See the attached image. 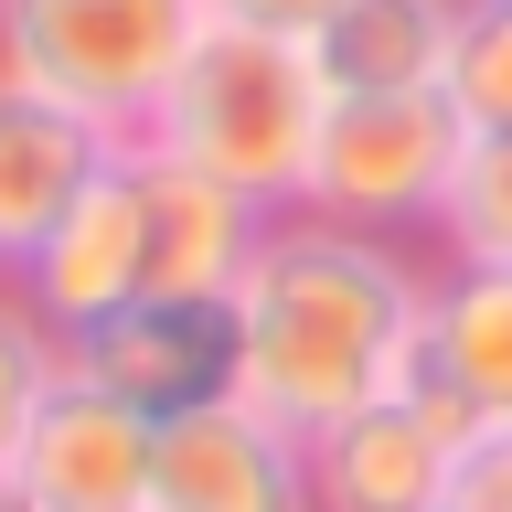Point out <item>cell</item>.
I'll list each match as a JSON object with an SVG mask.
<instances>
[{
	"mask_svg": "<svg viewBox=\"0 0 512 512\" xmlns=\"http://www.w3.org/2000/svg\"><path fill=\"white\" fill-rule=\"evenodd\" d=\"M438 470H448V427L416 395L363 406V416L310 438V502L320 512H438Z\"/></svg>",
	"mask_w": 512,
	"mask_h": 512,
	"instance_id": "10",
	"label": "cell"
},
{
	"mask_svg": "<svg viewBox=\"0 0 512 512\" xmlns=\"http://www.w3.org/2000/svg\"><path fill=\"white\" fill-rule=\"evenodd\" d=\"M54 384H64V342L43 331V310L22 299V278H0V480L22 459L32 416L54 406Z\"/></svg>",
	"mask_w": 512,
	"mask_h": 512,
	"instance_id": "15",
	"label": "cell"
},
{
	"mask_svg": "<svg viewBox=\"0 0 512 512\" xmlns=\"http://www.w3.org/2000/svg\"><path fill=\"white\" fill-rule=\"evenodd\" d=\"M427 267L438 256L342 235L320 214H278L256 246L235 320V406H256L288 438H320L363 406H395L427 363Z\"/></svg>",
	"mask_w": 512,
	"mask_h": 512,
	"instance_id": "1",
	"label": "cell"
},
{
	"mask_svg": "<svg viewBox=\"0 0 512 512\" xmlns=\"http://www.w3.org/2000/svg\"><path fill=\"white\" fill-rule=\"evenodd\" d=\"M22 299L54 342H86L96 320L150 299V203H139V150H107L96 182L54 214V235L22 256Z\"/></svg>",
	"mask_w": 512,
	"mask_h": 512,
	"instance_id": "5",
	"label": "cell"
},
{
	"mask_svg": "<svg viewBox=\"0 0 512 512\" xmlns=\"http://www.w3.org/2000/svg\"><path fill=\"white\" fill-rule=\"evenodd\" d=\"M427 246L459 256V267H512V139H470V150H459Z\"/></svg>",
	"mask_w": 512,
	"mask_h": 512,
	"instance_id": "14",
	"label": "cell"
},
{
	"mask_svg": "<svg viewBox=\"0 0 512 512\" xmlns=\"http://www.w3.org/2000/svg\"><path fill=\"white\" fill-rule=\"evenodd\" d=\"M214 22H246V32H288V43H320L342 22V0H203Z\"/></svg>",
	"mask_w": 512,
	"mask_h": 512,
	"instance_id": "18",
	"label": "cell"
},
{
	"mask_svg": "<svg viewBox=\"0 0 512 512\" xmlns=\"http://www.w3.org/2000/svg\"><path fill=\"white\" fill-rule=\"evenodd\" d=\"M64 374L118 395L139 416H182L214 406L235 384V320L224 310H182V299H128L118 320H96L86 342H64Z\"/></svg>",
	"mask_w": 512,
	"mask_h": 512,
	"instance_id": "8",
	"label": "cell"
},
{
	"mask_svg": "<svg viewBox=\"0 0 512 512\" xmlns=\"http://www.w3.org/2000/svg\"><path fill=\"white\" fill-rule=\"evenodd\" d=\"M0 512H11V502H0Z\"/></svg>",
	"mask_w": 512,
	"mask_h": 512,
	"instance_id": "19",
	"label": "cell"
},
{
	"mask_svg": "<svg viewBox=\"0 0 512 512\" xmlns=\"http://www.w3.org/2000/svg\"><path fill=\"white\" fill-rule=\"evenodd\" d=\"M118 139H96L86 118H64L54 96H32L0 75V278H22V256L54 235V214L96 182V160Z\"/></svg>",
	"mask_w": 512,
	"mask_h": 512,
	"instance_id": "11",
	"label": "cell"
},
{
	"mask_svg": "<svg viewBox=\"0 0 512 512\" xmlns=\"http://www.w3.org/2000/svg\"><path fill=\"white\" fill-rule=\"evenodd\" d=\"M139 203H150V299H182V310H224L278 224L246 192L182 171L171 150H139Z\"/></svg>",
	"mask_w": 512,
	"mask_h": 512,
	"instance_id": "9",
	"label": "cell"
},
{
	"mask_svg": "<svg viewBox=\"0 0 512 512\" xmlns=\"http://www.w3.org/2000/svg\"><path fill=\"white\" fill-rule=\"evenodd\" d=\"M150 512H320L310 502V438L267 427V416L235 406V395L160 416Z\"/></svg>",
	"mask_w": 512,
	"mask_h": 512,
	"instance_id": "7",
	"label": "cell"
},
{
	"mask_svg": "<svg viewBox=\"0 0 512 512\" xmlns=\"http://www.w3.org/2000/svg\"><path fill=\"white\" fill-rule=\"evenodd\" d=\"M459 150H470V128H459L448 96H331V128H320L299 214L342 224V235L416 246V235H438Z\"/></svg>",
	"mask_w": 512,
	"mask_h": 512,
	"instance_id": "4",
	"label": "cell"
},
{
	"mask_svg": "<svg viewBox=\"0 0 512 512\" xmlns=\"http://www.w3.org/2000/svg\"><path fill=\"white\" fill-rule=\"evenodd\" d=\"M459 22H470V0H342V22L310 54L331 75V96H438Z\"/></svg>",
	"mask_w": 512,
	"mask_h": 512,
	"instance_id": "13",
	"label": "cell"
},
{
	"mask_svg": "<svg viewBox=\"0 0 512 512\" xmlns=\"http://www.w3.org/2000/svg\"><path fill=\"white\" fill-rule=\"evenodd\" d=\"M150 480H160V416L64 374L54 406L32 416L0 502L11 512H150Z\"/></svg>",
	"mask_w": 512,
	"mask_h": 512,
	"instance_id": "6",
	"label": "cell"
},
{
	"mask_svg": "<svg viewBox=\"0 0 512 512\" xmlns=\"http://www.w3.org/2000/svg\"><path fill=\"white\" fill-rule=\"evenodd\" d=\"M320 128H331V75H320L310 43L203 11V32H192V54H182V75H171L139 150H171L182 171L246 192L256 214H299Z\"/></svg>",
	"mask_w": 512,
	"mask_h": 512,
	"instance_id": "2",
	"label": "cell"
},
{
	"mask_svg": "<svg viewBox=\"0 0 512 512\" xmlns=\"http://www.w3.org/2000/svg\"><path fill=\"white\" fill-rule=\"evenodd\" d=\"M459 416H512V267H427V363Z\"/></svg>",
	"mask_w": 512,
	"mask_h": 512,
	"instance_id": "12",
	"label": "cell"
},
{
	"mask_svg": "<svg viewBox=\"0 0 512 512\" xmlns=\"http://www.w3.org/2000/svg\"><path fill=\"white\" fill-rule=\"evenodd\" d=\"M448 107L470 139H512V0H470L459 54H448Z\"/></svg>",
	"mask_w": 512,
	"mask_h": 512,
	"instance_id": "16",
	"label": "cell"
},
{
	"mask_svg": "<svg viewBox=\"0 0 512 512\" xmlns=\"http://www.w3.org/2000/svg\"><path fill=\"white\" fill-rule=\"evenodd\" d=\"M438 512H512V416H480V427L448 438Z\"/></svg>",
	"mask_w": 512,
	"mask_h": 512,
	"instance_id": "17",
	"label": "cell"
},
{
	"mask_svg": "<svg viewBox=\"0 0 512 512\" xmlns=\"http://www.w3.org/2000/svg\"><path fill=\"white\" fill-rule=\"evenodd\" d=\"M192 32H203V0H0V75L54 96L96 139L139 150Z\"/></svg>",
	"mask_w": 512,
	"mask_h": 512,
	"instance_id": "3",
	"label": "cell"
}]
</instances>
